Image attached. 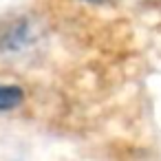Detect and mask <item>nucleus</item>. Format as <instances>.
<instances>
[{
  "label": "nucleus",
  "mask_w": 161,
  "mask_h": 161,
  "mask_svg": "<svg viewBox=\"0 0 161 161\" xmlns=\"http://www.w3.org/2000/svg\"><path fill=\"white\" fill-rule=\"evenodd\" d=\"M25 102V91L16 84H3L0 82V113L16 110Z\"/></svg>",
  "instance_id": "f257e3e1"
},
{
  "label": "nucleus",
  "mask_w": 161,
  "mask_h": 161,
  "mask_svg": "<svg viewBox=\"0 0 161 161\" xmlns=\"http://www.w3.org/2000/svg\"><path fill=\"white\" fill-rule=\"evenodd\" d=\"M91 3H102V0H91Z\"/></svg>",
  "instance_id": "f03ea898"
}]
</instances>
